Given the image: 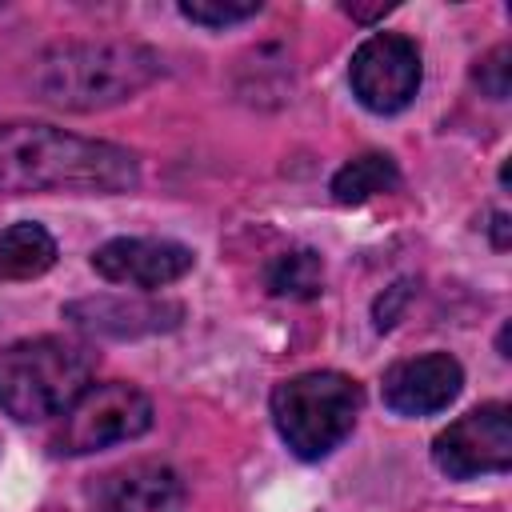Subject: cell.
Instances as JSON below:
<instances>
[{"mask_svg": "<svg viewBox=\"0 0 512 512\" xmlns=\"http://www.w3.org/2000/svg\"><path fill=\"white\" fill-rule=\"evenodd\" d=\"M400 184V168L388 152H360L332 176V200L336 204H364L380 192H392Z\"/></svg>", "mask_w": 512, "mask_h": 512, "instance_id": "4fadbf2b", "label": "cell"}, {"mask_svg": "<svg viewBox=\"0 0 512 512\" xmlns=\"http://www.w3.org/2000/svg\"><path fill=\"white\" fill-rule=\"evenodd\" d=\"M64 316L92 336L108 340H136V336H156L172 332L184 316L176 300H156V296H84L64 304Z\"/></svg>", "mask_w": 512, "mask_h": 512, "instance_id": "30bf717a", "label": "cell"}, {"mask_svg": "<svg viewBox=\"0 0 512 512\" xmlns=\"http://www.w3.org/2000/svg\"><path fill=\"white\" fill-rule=\"evenodd\" d=\"M56 264V240L44 224L20 220L0 228V284L36 280Z\"/></svg>", "mask_w": 512, "mask_h": 512, "instance_id": "7c38bea8", "label": "cell"}, {"mask_svg": "<svg viewBox=\"0 0 512 512\" xmlns=\"http://www.w3.org/2000/svg\"><path fill=\"white\" fill-rule=\"evenodd\" d=\"M408 300H412V280H396L392 288H384V296H376V304H372L376 332H388L400 320V312H404Z\"/></svg>", "mask_w": 512, "mask_h": 512, "instance_id": "e0dca14e", "label": "cell"}, {"mask_svg": "<svg viewBox=\"0 0 512 512\" xmlns=\"http://www.w3.org/2000/svg\"><path fill=\"white\" fill-rule=\"evenodd\" d=\"M460 388H464V368L448 352H424V356L396 360L380 384L384 404L396 416H432L448 408L460 396Z\"/></svg>", "mask_w": 512, "mask_h": 512, "instance_id": "9c48e42d", "label": "cell"}, {"mask_svg": "<svg viewBox=\"0 0 512 512\" xmlns=\"http://www.w3.org/2000/svg\"><path fill=\"white\" fill-rule=\"evenodd\" d=\"M140 184V164L128 148L76 136L52 124H0V192H128Z\"/></svg>", "mask_w": 512, "mask_h": 512, "instance_id": "6da1fadb", "label": "cell"}, {"mask_svg": "<svg viewBox=\"0 0 512 512\" xmlns=\"http://www.w3.org/2000/svg\"><path fill=\"white\" fill-rule=\"evenodd\" d=\"M488 236H492V248H500V252L512 244V224H508V212H492Z\"/></svg>", "mask_w": 512, "mask_h": 512, "instance_id": "ac0fdd59", "label": "cell"}, {"mask_svg": "<svg viewBox=\"0 0 512 512\" xmlns=\"http://www.w3.org/2000/svg\"><path fill=\"white\" fill-rule=\"evenodd\" d=\"M164 76V56L140 40H64L36 56L32 92L64 112H100Z\"/></svg>", "mask_w": 512, "mask_h": 512, "instance_id": "7a4b0ae2", "label": "cell"}, {"mask_svg": "<svg viewBox=\"0 0 512 512\" xmlns=\"http://www.w3.org/2000/svg\"><path fill=\"white\" fill-rule=\"evenodd\" d=\"M196 264L192 248L180 240H156V236H116L92 252V268L108 284H128L140 292L176 284Z\"/></svg>", "mask_w": 512, "mask_h": 512, "instance_id": "ba28073f", "label": "cell"}, {"mask_svg": "<svg viewBox=\"0 0 512 512\" xmlns=\"http://www.w3.org/2000/svg\"><path fill=\"white\" fill-rule=\"evenodd\" d=\"M396 4H388V0H380V4H344V12L352 16V20H360V24H368V20H376V16H384V12H392Z\"/></svg>", "mask_w": 512, "mask_h": 512, "instance_id": "d6986e66", "label": "cell"}, {"mask_svg": "<svg viewBox=\"0 0 512 512\" xmlns=\"http://www.w3.org/2000/svg\"><path fill=\"white\" fill-rule=\"evenodd\" d=\"M420 80H424L420 48L404 32H372L352 52V64H348L352 96L376 116L404 112L416 100Z\"/></svg>", "mask_w": 512, "mask_h": 512, "instance_id": "8992f818", "label": "cell"}, {"mask_svg": "<svg viewBox=\"0 0 512 512\" xmlns=\"http://www.w3.org/2000/svg\"><path fill=\"white\" fill-rule=\"evenodd\" d=\"M360 384L344 372H300L272 388V424L292 456L324 460L356 428Z\"/></svg>", "mask_w": 512, "mask_h": 512, "instance_id": "277c9868", "label": "cell"}, {"mask_svg": "<svg viewBox=\"0 0 512 512\" xmlns=\"http://www.w3.org/2000/svg\"><path fill=\"white\" fill-rule=\"evenodd\" d=\"M184 480L160 460H132L96 484V512H184Z\"/></svg>", "mask_w": 512, "mask_h": 512, "instance_id": "8fae6325", "label": "cell"}, {"mask_svg": "<svg viewBox=\"0 0 512 512\" xmlns=\"http://www.w3.org/2000/svg\"><path fill=\"white\" fill-rule=\"evenodd\" d=\"M264 288L280 300H316L324 292V260L312 248H292L268 260Z\"/></svg>", "mask_w": 512, "mask_h": 512, "instance_id": "5bb4252c", "label": "cell"}, {"mask_svg": "<svg viewBox=\"0 0 512 512\" xmlns=\"http://www.w3.org/2000/svg\"><path fill=\"white\" fill-rule=\"evenodd\" d=\"M260 12V0H184L180 16L204 28H228L240 20H252Z\"/></svg>", "mask_w": 512, "mask_h": 512, "instance_id": "9a60e30c", "label": "cell"}, {"mask_svg": "<svg viewBox=\"0 0 512 512\" xmlns=\"http://www.w3.org/2000/svg\"><path fill=\"white\" fill-rule=\"evenodd\" d=\"M432 464L452 480H472L512 468V408L504 400L480 404L452 420L432 440Z\"/></svg>", "mask_w": 512, "mask_h": 512, "instance_id": "52a82bcc", "label": "cell"}, {"mask_svg": "<svg viewBox=\"0 0 512 512\" xmlns=\"http://www.w3.org/2000/svg\"><path fill=\"white\" fill-rule=\"evenodd\" d=\"M96 356L80 340L32 336L0 352V412L36 424L64 416L92 388Z\"/></svg>", "mask_w": 512, "mask_h": 512, "instance_id": "3957f363", "label": "cell"}, {"mask_svg": "<svg viewBox=\"0 0 512 512\" xmlns=\"http://www.w3.org/2000/svg\"><path fill=\"white\" fill-rule=\"evenodd\" d=\"M472 80H476V88L488 100H508V92H512V48L508 44H496L484 60H476Z\"/></svg>", "mask_w": 512, "mask_h": 512, "instance_id": "2e32d148", "label": "cell"}, {"mask_svg": "<svg viewBox=\"0 0 512 512\" xmlns=\"http://www.w3.org/2000/svg\"><path fill=\"white\" fill-rule=\"evenodd\" d=\"M152 428V400L124 380L92 384L68 412L56 432V452L64 456H88L124 440H136Z\"/></svg>", "mask_w": 512, "mask_h": 512, "instance_id": "5b68a950", "label": "cell"}]
</instances>
